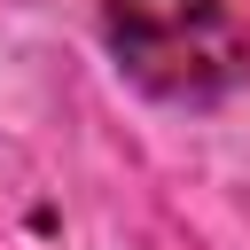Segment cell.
Returning <instances> with one entry per match:
<instances>
[{
  "instance_id": "cell-1",
  "label": "cell",
  "mask_w": 250,
  "mask_h": 250,
  "mask_svg": "<svg viewBox=\"0 0 250 250\" xmlns=\"http://www.w3.org/2000/svg\"><path fill=\"white\" fill-rule=\"evenodd\" d=\"M109 55L156 102H227L250 78V39L227 0H102Z\"/></svg>"
}]
</instances>
